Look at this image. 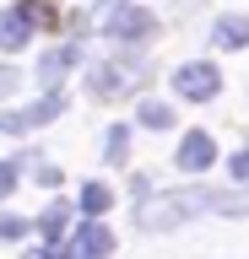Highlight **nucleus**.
Masks as SVG:
<instances>
[{"label":"nucleus","mask_w":249,"mask_h":259,"mask_svg":"<svg viewBox=\"0 0 249 259\" xmlns=\"http://www.w3.org/2000/svg\"><path fill=\"white\" fill-rule=\"evenodd\" d=\"M190 216H249V189H206V184H184V189H163L157 200L141 205V232H168V227L190 222Z\"/></svg>","instance_id":"nucleus-1"},{"label":"nucleus","mask_w":249,"mask_h":259,"mask_svg":"<svg viewBox=\"0 0 249 259\" xmlns=\"http://www.w3.org/2000/svg\"><path fill=\"white\" fill-rule=\"evenodd\" d=\"M103 32H109L114 44H141V38L157 32V16H152L147 6H135V0H119V6H109V16H103Z\"/></svg>","instance_id":"nucleus-2"},{"label":"nucleus","mask_w":249,"mask_h":259,"mask_svg":"<svg viewBox=\"0 0 249 259\" xmlns=\"http://www.w3.org/2000/svg\"><path fill=\"white\" fill-rule=\"evenodd\" d=\"M60 113H65V97H60V92H44L38 103H27L22 113H0V135H27V130L60 119Z\"/></svg>","instance_id":"nucleus-3"},{"label":"nucleus","mask_w":249,"mask_h":259,"mask_svg":"<svg viewBox=\"0 0 249 259\" xmlns=\"http://www.w3.org/2000/svg\"><path fill=\"white\" fill-rule=\"evenodd\" d=\"M38 22H44V6L33 0H17L11 11H0V49H27Z\"/></svg>","instance_id":"nucleus-4"},{"label":"nucleus","mask_w":249,"mask_h":259,"mask_svg":"<svg viewBox=\"0 0 249 259\" xmlns=\"http://www.w3.org/2000/svg\"><path fill=\"white\" fill-rule=\"evenodd\" d=\"M109 254H114V232H109L98 216H87V222L70 232V248L54 254V259H109Z\"/></svg>","instance_id":"nucleus-5"},{"label":"nucleus","mask_w":249,"mask_h":259,"mask_svg":"<svg viewBox=\"0 0 249 259\" xmlns=\"http://www.w3.org/2000/svg\"><path fill=\"white\" fill-rule=\"evenodd\" d=\"M173 87H179V97H195V103H206V97H217L222 76H217V65L190 60V65H179V70H173Z\"/></svg>","instance_id":"nucleus-6"},{"label":"nucleus","mask_w":249,"mask_h":259,"mask_svg":"<svg viewBox=\"0 0 249 259\" xmlns=\"http://www.w3.org/2000/svg\"><path fill=\"white\" fill-rule=\"evenodd\" d=\"M211 162H217V141L206 135V130H190V135L179 141V167L184 173H206Z\"/></svg>","instance_id":"nucleus-7"},{"label":"nucleus","mask_w":249,"mask_h":259,"mask_svg":"<svg viewBox=\"0 0 249 259\" xmlns=\"http://www.w3.org/2000/svg\"><path fill=\"white\" fill-rule=\"evenodd\" d=\"M76 60H82V49H76V44H60V49H49V54L38 60V81H44L49 92H60V76H65V70H70Z\"/></svg>","instance_id":"nucleus-8"},{"label":"nucleus","mask_w":249,"mask_h":259,"mask_svg":"<svg viewBox=\"0 0 249 259\" xmlns=\"http://www.w3.org/2000/svg\"><path fill=\"white\" fill-rule=\"evenodd\" d=\"M211 44L217 49H249V16H217Z\"/></svg>","instance_id":"nucleus-9"},{"label":"nucleus","mask_w":249,"mask_h":259,"mask_svg":"<svg viewBox=\"0 0 249 259\" xmlns=\"http://www.w3.org/2000/svg\"><path fill=\"white\" fill-rule=\"evenodd\" d=\"M87 87H92L98 97H109V92H130V87H125V65H92V70H87Z\"/></svg>","instance_id":"nucleus-10"},{"label":"nucleus","mask_w":249,"mask_h":259,"mask_svg":"<svg viewBox=\"0 0 249 259\" xmlns=\"http://www.w3.org/2000/svg\"><path fill=\"white\" fill-rule=\"evenodd\" d=\"M109 205H114V189L109 184H82V210L87 216H103Z\"/></svg>","instance_id":"nucleus-11"},{"label":"nucleus","mask_w":249,"mask_h":259,"mask_svg":"<svg viewBox=\"0 0 249 259\" xmlns=\"http://www.w3.org/2000/svg\"><path fill=\"white\" fill-rule=\"evenodd\" d=\"M135 119H141V124H147V130H168V124H173V108H168V103H157V97H147V103H141V113H135Z\"/></svg>","instance_id":"nucleus-12"},{"label":"nucleus","mask_w":249,"mask_h":259,"mask_svg":"<svg viewBox=\"0 0 249 259\" xmlns=\"http://www.w3.org/2000/svg\"><path fill=\"white\" fill-rule=\"evenodd\" d=\"M125 151H130V130L114 124L109 135H103V157H109V162H125Z\"/></svg>","instance_id":"nucleus-13"},{"label":"nucleus","mask_w":249,"mask_h":259,"mask_svg":"<svg viewBox=\"0 0 249 259\" xmlns=\"http://www.w3.org/2000/svg\"><path fill=\"white\" fill-rule=\"evenodd\" d=\"M65 216H70V210L65 205H49V210H44V216H38V232H44V238H65Z\"/></svg>","instance_id":"nucleus-14"},{"label":"nucleus","mask_w":249,"mask_h":259,"mask_svg":"<svg viewBox=\"0 0 249 259\" xmlns=\"http://www.w3.org/2000/svg\"><path fill=\"white\" fill-rule=\"evenodd\" d=\"M233 178H238V184H249V146H238V151H233Z\"/></svg>","instance_id":"nucleus-15"},{"label":"nucleus","mask_w":249,"mask_h":259,"mask_svg":"<svg viewBox=\"0 0 249 259\" xmlns=\"http://www.w3.org/2000/svg\"><path fill=\"white\" fill-rule=\"evenodd\" d=\"M17 87H22V76H17V70H11V65H0V97H11V92H17Z\"/></svg>","instance_id":"nucleus-16"},{"label":"nucleus","mask_w":249,"mask_h":259,"mask_svg":"<svg viewBox=\"0 0 249 259\" xmlns=\"http://www.w3.org/2000/svg\"><path fill=\"white\" fill-rule=\"evenodd\" d=\"M11 189H17V167H11V162H0V200H6Z\"/></svg>","instance_id":"nucleus-17"},{"label":"nucleus","mask_w":249,"mask_h":259,"mask_svg":"<svg viewBox=\"0 0 249 259\" xmlns=\"http://www.w3.org/2000/svg\"><path fill=\"white\" fill-rule=\"evenodd\" d=\"M0 238H22V222H17V216H0Z\"/></svg>","instance_id":"nucleus-18"},{"label":"nucleus","mask_w":249,"mask_h":259,"mask_svg":"<svg viewBox=\"0 0 249 259\" xmlns=\"http://www.w3.org/2000/svg\"><path fill=\"white\" fill-rule=\"evenodd\" d=\"M27 259H54V254H49V248H27Z\"/></svg>","instance_id":"nucleus-19"}]
</instances>
